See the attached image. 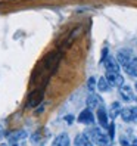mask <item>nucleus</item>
I'll list each match as a JSON object with an SVG mask.
<instances>
[{
    "label": "nucleus",
    "mask_w": 137,
    "mask_h": 146,
    "mask_svg": "<svg viewBox=\"0 0 137 146\" xmlns=\"http://www.w3.org/2000/svg\"><path fill=\"white\" fill-rule=\"evenodd\" d=\"M108 112H106V109H105V106L103 105H100L99 108H97V121H99V124L103 127V128H106V127H109V121H108Z\"/></svg>",
    "instance_id": "nucleus-9"
},
{
    "label": "nucleus",
    "mask_w": 137,
    "mask_h": 146,
    "mask_svg": "<svg viewBox=\"0 0 137 146\" xmlns=\"http://www.w3.org/2000/svg\"><path fill=\"white\" fill-rule=\"evenodd\" d=\"M78 123H83V124H89L91 125L93 123H95V117H93L91 114V109H84L83 112L78 115Z\"/></svg>",
    "instance_id": "nucleus-11"
},
{
    "label": "nucleus",
    "mask_w": 137,
    "mask_h": 146,
    "mask_svg": "<svg viewBox=\"0 0 137 146\" xmlns=\"http://www.w3.org/2000/svg\"><path fill=\"white\" fill-rule=\"evenodd\" d=\"M124 70L130 74V75H134V77H137V58L136 56H133V59L130 62H128L125 66H122Z\"/></svg>",
    "instance_id": "nucleus-15"
},
{
    "label": "nucleus",
    "mask_w": 137,
    "mask_h": 146,
    "mask_svg": "<svg viewBox=\"0 0 137 146\" xmlns=\"http://www.w3.org/2000/svg\"><path fill=\"white\" fill-rule=\"evenodd\" d=\"M100 105H103V100H102L100 96H97V94L91 93L87 98V108L89 109H97Z\"/></svg>",
    "instance_id": "nucleus-12"
},
{
    "label": "nucleus",
    "mask_w": 137,
    "mask_h": 146,
    "mask_svg": "<svg viewBox=\"0 0 137 146\" xmlns=\"http://www.w3.org/2000/svg\"><path fill=\"white\" fill-rule=\"evenodd\" d=\"M43 90L41 89H38V90H34V92H31V94H30V98H28V105L30 106H37L40 102L43 100Z\"/></svg>",
    "instance_id": "nucleus-10"
},
{
    "label": "nucleus",
    "mask_w": 137,
    "mask_h": 146,
    "mask_svg": "<svg viewBox=\"0 0 137 146\" xmlns=\"http://www.w3.org/2000/svg\"><path fill=\"white\" fill-rule=\"evenodd\" d=\"M40 139H41V136H40V133L38 131H36L32 136H31V142L32 143H38L40 142Z\"/></svg>",
    "instance_id": "nucleus-20"
},
{
    "label": "nucleus",
    "mask_w": 137,
    "mask_h": 146,
    "mask_svg": "<svg viewBox=\"0 0 137 146\" xmlns=\"http://www.w3.org/2000/svg\"><path fill=\"white\" fill-rule=\"evenodd\" d=\"M74 146H93V143H91V140L89 139L87 134L81 133V134H77V136H75Z\"/></svg>",
    "instance_id": "nucleus-13"
},
{
    "label": "nucleus",
    "mask_w": 137,
    "mask_h": 146,
    "mask_svg": "<svg viewBox=\"0 0 137 146\" xmlns=\"http://www.w3.org/2000/svg\"><path fill=\"white\" fill-rule=\"evenodd\" d=\"M0 146H9V145L7 143H0Z\"/></svg>",
    "instance_id": "nucleus-26"
},
{
    "label": "nucleus",
    "mask_w": 137,
    "mask_h": 146,
    "mask_svg": "<svg viewBox=\"0 0 137 146\" xmlns=\"http://www.w3.org/2000/svg\"><path fill=\"white\" fill-rule=\"evenodd\" d=\"M59 59H61V53H49L44 58V66L49 70H53V68H56Z\"/></svg>",
    "instance_id": "nucleus-8"
},
{
    "label": "nucleus",
    "mask_w": 137,
    "mask_h": 146,
    "mask_svg": "<svg viewBox=\"0 0 137 146\" xmlns=\"http://www.w3.org/2000/svg\"><path fill=\"white\" fill-rule=\"evenodd\" d=\"M97 89H99L100 92H109L111 84L108 83L106 77H100V78H99V81H97Z\"/></svg>",
    "instance_id": "nucleus-18"
},
{
    "label": "nucleus",
    "mask_w": 137,
    "mask_h": 146,
    "mask_svg": "<svg viewBox=\"0 0 137 146\" xmlns=\"http://www.w3.org/2000/svg\"><path fill=\"white\" fill-rule=\"evenodd\" d=\"M119 143H121V146H137V137L133 134L122 136L119 139Z\"/></svg>",
    "instance_id": "nucleus-16"
},
{
    "label": "nucleus",
    "mask_w": 137,
    "mask_h": 146,
    "mask_svg": "<svg viewBox=\"0 0 137 146\" xmlns=\"http://www.w3.org/2000/svg\"><path fill=\"white\" fill-rule=\"evenodd\" d=\"M121 112H122V108H121V105H119V102H114V104L111 105V109H109L108 115L112 119H115L118 115H121Z\"/></svg>",
    "instance_id": "nucleus-17"
},
{
    "label": "nucleus",
    "mask_w": 137,
    "mask_h": 146,
    "mask_svg": "<svg viewBox=\"0 0 137 146\" xmlns=\"http://www.w3.org/2000/svg\"><path fill=\"white\" fill-rule=\"evenodd\" d=\"M100 64H103L106 72H119V64L112 55H108L105 61L100 62Z\"/></svg>",
    "instance_id": "nucleus-4"
},
{
    "label": "nucleus",
    "mask_w": 137,
    "mask_h": 146,
    "mask_svg": "<svg viewBox=\"0 0 137 146\" xmlns=\"http://www.w3.org/2000/svg\"><path fill=\"white\" fill-rule=\"evenodd\" d=\"M133 56L134 55H133V52L130 49H119L118 53H116V61H118V64L121 66H125L133 59Z\"/></svg>",
    "instance_id": "nucleus-3"
},
{
    "label": "nucleus",
    "mask_w": 137,
    "mask_h": 146,
    "mask_svg": "<svg viewBox=\"0 0 137 146\" xmlns=\"http://www.w3.org/2000/svg\"><path fill=\"white\" fill-rule=\"evenodd\" d=\"M119 98H121L124 102H133V100H137L136 94L133 93V90H131L130 86H122V87L119 89Z\"/></svg>",
    "instance_id": "nucleus-6"
},
{
    "label": "nucleus",
    "mask_w": 137,
    "mask_h": 146,
    "mask_svg": "<svg viewBox=\"0 0 137 146\" xmlns=\"http://www.w3.org/2000/svg\"><path fill=\"white\" fill-rule=\"evenodd\" d=\"M95 86H96V78H95V77H90L89 81H87V87H89V90L91 93L95 92Z\"/></svg>",
    "instance_id": "nucleus-19"
},
{
    "label": "nucleus",
    "mask_w": 137,
    "mask_h": 146,
    "mask_svg": "<svg viewBox=\"0 0 137 146\" xmlns=\"http://www.w3.org/2000/svg\"><path fill=\"white\" fill-rule=\"evenodd\" d=\"M121 118H122L124 123L137 124V106H128V108L122 109Z\"/></svg>",
    "instance_id": "nucleus-2"
},
{
    "label": "nucleus",
    "mask_w": 137,
    "mask_h": 146,
    "mask_svg": "<svg viewBox=\"0 0 137 146\" xmlns=\"http://www.w3.org/2000/svg\"><path fill=\"white\" fill-rule=\"evenodd\" d=\"M136 89H137V83H136Z\"/></svg>",
    "instance_id": "nucleus-28"
},
{
    "label": "nucleus",
    "mask_w": 137,
    "mask_h": 146,
    "mask_svg": "<svg viewBox=\"0 0 137 146\" xmlns=\"http://www.w3.org/2000/svg\"><path fill=\"white\" fill-rule=\"evenodd\" d=\"M109 137L111 139H114V134H115V124L112 123V124H109Z\"/></svg>",
    "instance_id": "nucleus-21"
},
{
    "label": "nucleus",
    "mask_w": 137,
    "mask_h": 146,
    "mask_svg": "<svg viewBox=\"0 0 137 146\" xmlns=\"http://www.w3.org/2000/svg\"><path fill=\"white\" fill-rule=\"evenodd\" d=\"M11 146H18V143H12Z\"/></svg>",
    "instance_id": "nucleus-27"
},
{
    "label": "nucleus",
    "mask_w": 137,
    "mask_h": 146,
    "mask_svg": "<svg viewBox=\"0 0 137 146\" xmlns=\"http://www.w3.org/2000/svg\"><path fill=\"white\" fill-rule=\"evenodd\" d=\"M52 146H69V136L66 133H61L59 136L55 137Z\"/></svg>",
    "instance_id": "nucleus-14"
},
{
    "label": "nucleus",
    "mask_w": 137,
    "mask_h": 146,
    "mask_svg": "<svg viewBox=\"0 0 137 146\" xmlns=\"http://www.w3.org/2000/svg\"><path fill=\"white\" fill-rule=\"evenodd\" d=\"M27 136L28 134H27L25 130H15L12 133H7V139H9V143L12 145V143H18V142L24 140Z\"/></svg>",
    "instance_id": "nucleus-7"
},
{
    "label": "nucleus",
    "mask_w": 137,
    "mask_h": 146,
    "mask_svg": "<svg viewBox=\"0 0 137 146\" xmlns=\"http://www.w3.org/2000/svg\"><path fill=\"white\" fill-rule=\"evenodd\" d=\"M43 109H44V108H43V106H40V108H37V109H36V114H40V112H41V111H43Z\"/></svg>",
    "instance_id": "nucleus-25"
},
{
    "label": "nucleus",
    "mask_w": 137,
    "mask_h": 146,
    "mask_svg": "<svg viewBox=\"0 0 137 146\" xmlns=\"http://www.w3.org/2000/svg\"><path fill=\"white\" fill-rule=\"evenodd\" d=\"M5 137V128H3V125H0V140H2Z\"/></svg>",
    "instance_id": "nucleus-24"
},
{
    "label": "nucleus",
    "mask_w": 137,
    "mask_h": 146,
    "mask_svg": "<svg viewBox=\"0 0 137 146\" xmlns=\"http://www.w3.org/2000/svg\"><path fill=\"white\" fill-rule=\"evenodd\" d=\"M65 121L71 125V124L74 123V115H71V114H69V115H66V117H65Z\"/></svg>",
    "instance_id": "nucleus-23"
},
{
    "label": "nucleus",
    "mask_w": 137,
    "mask_h": 146,
    "mask_svg": "<svg viewBox=\"0 0 137 146\" xmlns=\"http://www.w3.org/2000/svg\"><path fill=\"white\" fill-rule=\"evenodd\" d=\"M85 134L89 136V139L91 140V143H95L97 146H108L111 137L109 134H106L105 131H102V128H90L85 131Z\"/></svg>",
    "instance_id": "nucleus-1"
},
{
    "label": "nucleus",
    "mask_w": 137,
    "mask_h": 146,
    "mask_svg": "<svg viewBox=\"0 0 137 146\" xmlns=\"http://www.w3.org/2000/svg\"><path fill=\"white\" fill-rule=\"evenodd\" d=\"M106 80L111 86H114V87H119L121 89L122 86H124V78H122V75L119 74V72H106Z\"/></svg>",
    "instance_id": "nucleus-5"
},
{
    "label": "nucleus",
    "mask_w": 137,
    "mask_h": 146,
    "mask_svg": "<svg viewBox=\"0 0 137 146\" xmlns=\"http://www.w3.org/2000/svg\"><path fill=\"white\" fill-rule=\"evenodd\" d=\"M108 56V47H103V50H102V58H100V62H103L105 59Z\"/></svg>",
    "instance_id": "nucleus-22"
}]
</instances>
